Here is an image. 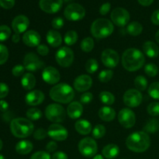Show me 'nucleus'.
I'll return each instance as SVG.
<instances>
[{
	"mask_svg": "<svg viewBox=\"0 0 159 159\" xmlns=\"http://www.w3.org/2000/svg\"><path fill=\"white\" fill-rule=\"evenodd\" d=\"M50 97L52 100L60 103H69L75 97L72 87L65 83L57 84L50 90Z\"/></svg>",
	"mask_w": 159,
	"mask_h": 159,
	"instance_id": "7ed1b4c3",
	"label": "nucleus"
},
{
	"mask_svg": "<svg viewBox=\"0 0 159 159\" xmlns=\"http://www.w3.org/2000/svg\"><path fill=\"white\" fill-rule=\"evenodd\" d=\"M155 40L159 43V30L155 34Z\"/></svg>",
	"mask_w": 159,
	"mask_h": 159,
	"instance_id": "e2e57ef3",
	"label": "nucleus"
},
{
	"mask_svg": "<svg viewBox=\"0 0 159 159\" xmlns=\"http://www.w3.org/2000/svg\"><path fill=\"white\" fill-rule=\"evenodd\" d=\"M11 35L10 28L6 25L0 26V42L8 40Z\"/></svg>",
	"mask_w": 159,
	"mask_h": 159,
	"instance_id": "79ce46f5",
	"label": "nucleus"
},
{
	"mask_svg": "<svg viewBox=\"0 0 159 159\" xmlns=\"http://www.w3.org/2000/svg\"><path fill=\"white\" fill-rule=\"evenodd\" d=\"M143 51L144 54L151 58L157 57L159 54V48L158 45L153 41H146L143 44Z\"/></svg>",
	"mask_w": 159,
	"mask_h": 159,
	"instance_id": "b1692460",
	"label": "nucleus"
},
{
	"mask_svg": "<svg viewBox=\"0 0 159 159\" xmlns=\"http://www.w3.org/2000/svg\"><path fill=\"white\" fill-rule=\"evenodd\" d=\"M127 31L130 35L136 37L139 36L143 31V26L138 22H132L130 24L127 25Z\"/></svg>",
	"mask_w": 159,
	"mask_h": 159,
	"instance_id": "c756f323",
	"label": "nucleus"
},
{
	"mask_svg": "<svg viewBox=\"0 0 159 159\" xmlns=\"http://www.w3.org/2000/svg\"><path fill=\"white\" fill-rule=\"evenodd\" d=\"M48 136L57 141H63L68 138V132L65 127L58 124H53L48 127Z\"/></svg>",
	"mask_w": 159,
	"mask_h": 159,
	"instance_id": "2eb2a0df",
	"label": "nucleus"
},
{
	"mask_svg": "<svg viewBox=\"0 0 159 159\" xmlns=\"http://www.w3.org/2000/svg\"><path fill=\"white\" fill-rule=\"evenodd\" d=\"M30 159H51V157L48 152L40 151L33 154Z\"/></svg>",
	"mask_w": 159,
	"mask_h": 159,
	"instance_id": "49530a36",
	"label": "nucleus"
},
{
	"mask_svg": "<svg viewBox=\"0 0 159 159\" xmlns=\"http://www.w3.org/2000/svg\"><path fill=\"white\" fill-rule=\"evenodd\" d=\"M120 153V148L116 144H110L102 148V155L107 159H113L118 156Z\"/></svg>",
	"mask_w": 159,
	"mask_h": 159,
	"instance_id": "a878e982",
	"label": "nucleus"
},
{
	"mask_svg": "<svg viewBox=\"0 0 159 159\" xmlns=\"http://www.w3.org/2000/svg\"><path fill=\"white\" fill-rule=\"evenodd\" d=\"M118 120L124 128H131L136 123V116L133 110L124 108L118 113Z\"/></svg>",
	"mask_w": 159,
	"mask_h": 159,
	"instance_id": "ddd939ff",
	"label": "nucleus"
},
{
	"mask_svg": "<svg viewBox=\"0 0 159 159\" xmlns=\"http://www.w3.org/2000/svg\"><path fill=\"white\" fill-rule=\"evenodd\" d=\"M15 5V0H0V6L3 9H12Z\"/></svg>",
	"mask_w": 159,
	"mask_h": 159,
	"instance_id": "3c124183",
	"label": "nucleus"
},
{
	"mask_svg": "<svg viewBox=\"0 0 159 159\" xmlns=\"http://www.w3.org/2000/svg\"><path fill=\"white\" fill-rule=\"evenodd\" d=\"M64 15L70 21H79L85 17V9L78 3H71L65 8Z\"/></svg>",
	"mask_w": 159,
	"mask_h": 159,
	"instance_id": "1a4fd4ad",
	"label": "nucleus"
},
{
	"mask_svg": "<svg viewBox=\"0 0 159 159\" xmlns=\"http://www.w3.org/2000/svg\"><path fill=\"white\" fill-rule=\"evenodd\" d=\"M57 148V144L55 141H50L49 143H48L46 146L47 152L49 153V152H54Z\"/></svg>",
	"mask_w": 159,
	"mask_h": 159,
	"instance_id": "6e6d98bb",
	"label": "nucleus"
},
{
	"mask_svg": "<svg viewBox=\"0 0 159 159\" xmlns=\"http://www.w3.org/2000/svg\"><path fill=\"white\" fill-rule=\"evenodd\" d=\"M113 75V71L112 70H102L99 74V80L101 82H108L112 79Z\"/></svg>",
	"mask_w": 159,
	"mask_h": 159,
	"instance_id": "a19ab883",
	"label": "nucleus"
},
{
	"mask_svg": "<svg viewBox=\"0 0 159 159\" xmlns=\"http://www.w3.org/2000/svg\"><path fill=\"white\" fill-rule=\"evenodd\" d=\"M99 99L105 105H112L115 102V97L111 93L107 91L101 92L99 94Z\"/></svg>",
	"mask_w": 159,
	"mask_h": 159,
	"instance_id": "2f4dec72",
	"label": "nucleus"
},
{
	"mask_svg": "<svg viewBox=\"0 0 159 159\" xmlns=\"http://www.w3.org/2000/svg\"><path fill=\"white\" fill-rule=\"evenodd\" d=\"M147 111L152 116H159V102H154L149 104L147 108Z\"/></svg>",
	"mask_w": 159,
	"mask_h": 159,
	"instance_id": "37998d69",
	"label": "nucleus"
},
{
	"mask_svg": "<svg viewBox=\"0 0 159 159\" xmlns=\"http://www.w3.org/2000/svg\"><path fill=\"white\" fill-rule=\"evenodd\" d=\"M99 117L105 122H110L113 120L116 117V112L110 107H103L99 110Z\"/></svg>",
	"mask_w": 159,
	"mask_h": 159,
	"instance_id": "393cba45",
	"label": "nucleus"
},
{
	"mask_svg": "<svg viewBox=\"0 0 159 159\" xmlns=\"http://www.w3.org/2000/svg\"><path fill=\"white\" fill-rule=\"evenodd\" d=\"M101 60L106 67L109 68H114L119 64L120 57L116 51L108 48L102 51Z\"/></svg>",
	"mask_w": 159,
	"mask_h": 159,
	"instance_id": "4468645a",
	"label": "nucleus"
},
{
	"mask_svg": "<svg viewBox=\"0 0 159 159\" xmlns=\"http://www.w3.org/2000/svg\"><path fill=\"white\" fill-rule=\"evenodd\" d=\"M57 63L63 68H68L72 65L74 61V52L68 47H62L55 54Z\"/></svg>",
	"mask_w": 159,
	"mask_h": 159,
	"instance_id": "6e6552de",
	"label": "nucleus"
},
{
	"mask_svg": "<svg viewBox=\"0 0 159 159\" xmlns=\"http://www.w3.org/2000/svg\"><path fill=\"white\" fill-rule=\"evenodd\" d=\"M9 58V51L5 45L0 43V65L7 61Z\"/></svg>",
	"mask_w": 159,
	"mask_h": 159,
	"instance_id": "c03bdc74",
	"label": "nucleus"
},
{
	"mask_svg": "<svg viewBox=\"0 0 159 159\" xmlns=\"http://www.w3.org/2000/svg\"><path fill=\"white\" fill-rule=\"evenodd\" d=\"M144 72L149 77H155L158 74V68L155 64H148L144 67Z\"/></svg>",
	"mask_w": 159,
	"mask_h": 159,
	"instance_id": "ea45409f",
	"label": "nucleus"
},
{
	"mask_svg": "<svg viewBox=\"0 0 159 159\" xmlns=\"http://www.w3.org/2000/svg\"><path fill=\"white\" fill-rule=\"evenodd\" d=\"M138 2L143 6H149L153 3L154 0H138Z\"/></svg>",
	"mask_w": 159,
	"mask_h": 159,
	"instance_id": "052dcab7",
	"label": "nucleus"
},
{
	"mask_svg": "<svg viewBox=\"0 0 159 159\" xmlns=\"http://www.w3.org/2000/svg\"><path fill=\"white\" fill-rule=\"evenodd\" d=\"M9 89L8 85L6 83L0 82V99L6 97L7 95L9 94Z\"/></svg>",
	"mask_w": 159,
	"mask_h": 159,
	"instance_id": "8fccbe9b",
	"label": "nucleus"
},
{
	"mask_svg": "<svg viewBox=\"0 0 159 159\" xmlns=\"http://www.w3.org/2000/svg\"><path fill=\"white\" fill-rule=\"evenodd\" d=\"M152 22L153 24L159 26V9L155 11L152 15Z\"/></svg>",
	"mask_w": 159,
	"mask_h": 159,
	"instance_id": "13d9d810",
	"label": "nucleus"
},
{
	"mask_svg": "<svg viewBox=\"0 0 159 159\" xmlns=\"http://www.w3.org/2000/svg\"><path fill=\"white\" fill-rule=\"evenodd\" d=\"M0 159H5V158H4V157L2 156V155H0Z\"/></svg>",
	"mask_w": 159,
	"mask_h": 159,
	"instance_id": "338daca9",
	"label": "nucleus"
},
{
	"mask_svg": "<svg viewBox=\"0 0 159 159\" xmlns=\"http://www.w3.org/2000/svg\"><path fill=\"white\" fill-rule=\"evenodd\" d=\"M2 146H3L2 141V140L0 139V151H1L2 148Z\"/></svg>",
	"mask_w": 159,
	"mask_h": 159,
	"instance_id": "69168bd1",
	"label": "nucleus"
},
{
	"mask_svg": "<svg viewBox=\"0 0 159 159\" xmlns=\"http://www.w3.org/2000/svg\"><path fill=\"white\" fill-rule=\"evenodd\" d=\"M111 20L117 26H124L128 24L130 21V16L128 11L124 8H116L111 12Z\"/></svg>",
	"mask_w": 159,
	"mask_h": 159,
	"instance_id": "f8f14e48",
	"label": "nucleus"
},
{
	"mask_svg": "<svg viewBox=\"0 0 159 159\" xmlns=\"http://www.w3.org/2000/svg\"><path fill=\"white\" fill-rule=\"evenodd\" d=\"M51 158L52 159H68V155L63 152H54V153L53 154Z\"/></svg>",
	"mask_w": 159,
	"mask_h": 159,
	"instance_id": "4d7b16f0",
	"label": "nucleus"
},
{
	"mask_svg": "<svg viewBox=\"0 0 159 159\" xmlns=\"http://www.w3.org/2000/svg\"><path fill=\"white\" fill-rule=\"evenodd\" d=\"M40 41H41L40 35L38 32L34 30L26 31L23 36V42L28 47L34 48V47L39 46L40 44Z\"/></svg>",
	"mask_w": 159,
	"mask_h": 159,
	"instance_id": "aec40b11",
	"label": "nucleus"
},
{
	"mask_svg": "<svg viewBox=\"0 0 159 159\" xmlns=\"http://www.w3.org/2000/svg\"><path fill=\"white\" fill-rule=\"evenodd\" d=\"M8 109H9V103L3 99L0 100V111L6 112L7 111Z\"/></svg>",
	"mask_w": 159,
	"mask_h": 159,
	"instance_id": "bf43d9fd",
	"label": "nucleus"
},
{
	"mask_svg": "<svg viewBox=\"0 0 159 159\" xmlns=\"http://www.w3.org/2000/svg\"><path fill=\"white\" fill-rule=\"evenodd\" d=\"M44 94L40 90H34L26 94L25 101L27 105L35 107L41 104L44 100Z\"/></svg>",
	"mask_w": 159,
	"mask_h": 159,
	"instance_id": "412c9836",
	"label": "nucleus"
},
{
	"mask_svg": "<svg viewBox=\"0 0 159 159\" xmlns=\"http://www.w3.org/2000/svg\"><path fill=\"white\" fill-rule=\"evenodd\" d=\"M94 48V40L92 37H85L81 42V49L84 52H90Z\"/></svg>",
	"mask_w": 159,
	"mask_h": 159,
	"instance_id": "473e14b6",
	"label": "nucleus"
},
{
	"mask_svg": "<svg viewBox=\"0 0 159 159\" xmlns=\"http://www.w3.org/2000/svg\"><path fill=\"white\" fill-rule=\"evenodd\" d=\"M122 65L129 71H135L142 68L145 62L144 54L137 48H128L123 53Z\"/></svg>",
	"mask_w": 159,
	"mask_h": 159,
	"instance_id": "f257e3e1",
	"label": "nucleus"
},
{
	"mask_svg": "<svg viewBox=\"0 0 159 159\" xmlns=\"http://www.w3.org/2000/svg\"><path fill=\"white\" fill-rule=\"evenodd\" d=\"M79 151L84 157L93 158L98 152V145L93 138H85L79 143Z\"/></svg>",
	"mask_w": 159,
	"mask_h": 159,
	"instance_id": "0eeeda50",
	"label": "nucleus"
},
{
	"mask_svg": "<svg viewBox=\"0 0 159 159\" xmlns=\"http://www.w3.org/2000/svg\"><path fill=\"white\" fill-rule=\"evenodd\" d=\"M30 25V20L26 16L19 15L13 19L12 22V27L15 34H20L27 30Z\"/></svg>",
	"mask_w": 159,
	"mask_h": 159,
	"instance_id": "a211bd4d",
	"label": "nucleus"
},
{
	"mask_svg": "<svg viewBox=\"0 0 159 159\" xmlns=\"http://www.w3.org/2000/svg\"><path fill=\"white\" fill-rule=\"evenodd\" d=\"M73 85L78 92H86L93 85V79L88 75H82L75 79Z\"/></svg>",
	"mask_w": 159,
	"mask_h": 159,
	"instance_id": "6ab92c4d",
	"label": "nucleus"
},
{
	"mask_svg": "<svg viewBox=\"0 0 159 159\" xmlns=\"http://www.w3.org/2000/svg\"><path fill=\"white\" fill-rule=\"evenodd\" d=\"M93 159H104L103 158V156L102 155H96V156H94V158Z\"/></svg>",
	"mask_w": 159,
	"mask_h": 159,
	"instance_id": "0e129e2a",
	"label": "nucleus"
},
{
	"mask_svg": "<svg viewBox=\"0 0 159 159\" xmlns=\"http://www.w3.org/2000/svg\"><path fill=\"white\" fill-rule=\"evenodd\" d=\"M106 127L102 124H97L93 130V136L96 139H99L105 136Z\"/></svg>",
	"mask_w": 159,
	"mask_h": 159,
	"instance_id": "4c0bfd02",
	"label": "nucleus"
},
{
	"mask_svg": "<svg viewBox=\"0 0 159 159\" xmlns=\"http://www.w3.org/2000/svg\"><path fill=\"white\" fill-rule=\"evenodd\" d=\"M64 20L61 18V17H56L51 22V24H52V26L56 30L61 29L64 26Z\"/></svg>",
	"mask_w": 159,
	"mask_h": 159,
	"instance_id": "09e8293b",
	"label": "nucleus"
},
{
	"mask_svg": "<svg viewBox=\"0 0 159 159\" xmlns=\"http://www.w3.org/2000/svg\"><path fill=\"white\" fill-rule=\"evenodd\" d=\"M48 43L53 48H57L61 46L62 43V37L59 32L54 30H51L48 32L46 36Z\"/></svg>",
	"mask_w": 159,
	"mask_h": 159,
	"instance_id": "5701e85b",
	"label": "nucleus"
},
{
	"mask_svg": "<svg viewBox=\"0 0 159 159\" xmlns=\"http://www.w3.org/2000/svg\"><path fill=\"white\" fill-rule=\"evenodd\" d=\"M98 68H99V64L96 59L91 58L87 61L85 64V70L89 74H93L97 71Z\"/></svg>",
	"mask_w": 159,
	"mask_h": 159,
	"instance_id": "e433bc0d",
	"label": "nucleus"
},
{
	"mask_svg": "<svg viewBox=\"0 0 159 159\" xmlns=\"http://www.w3.org/2000/svg\"><path fill=\"white\" fill-rule=\"evenodd\" d=\"M10 130L16 138H25L32 134L34 130V125L29 119L16 118L11 121Z\"/></svg>",
	"mask_w": 159,
	"mask_h": 159,
	"instance_id": "20e7f679",
	"label": "nucleus"
},
{
	"mask_svg": "<svg viewBox=\"0 0 159 159\" xmlns=\"http://www.w3.org/2000/svg\"><path fill=\"white\" fill-rule=\"evenodd\" d=\"M20 34H14L13 36H12V42H13V43H18V42L20 41Z\"/></svg>",
	"mask_w": 159,
	"mask_h": 159,
	"instance_id": "680f3d73",
	"label": "nucleus"
},
{
	"mask_svg": "<svg viewBox=\"0 0 159 159\" xmlns=\"http://www.w3.org/2000/svg\"><path fill=\"white\" fill-rule=\"evenodd\" d=\"M64 40H65V43H66L68 46L74 45L78 40V34L75 30L68 31V32L65 34Z\"/></svg>",
	"mask_w": 159,
	"mask_h": 159,
	"instance_id": "72a5a7b5",
	"label": "nucleus"
},
{
	"mask_svg": "<svg viewBox=\"0 0 159 159\" xmlns=\"http://www.w3.org/2000/svg\"><path fill=\"white\" fill-rule=\"evenodd\" d=\"M93 99V95L91 93H85L81 96L80 101L82 103L87 104L89 103Z\"/></svg>",
	"mask_w": 159,
	"mask_h": 159,
	"instance_id": "603ef678",
	"label": "nucleus"
},
{
	"mask_svg": "<svg viewBox=\"0 0 159 159\" xmlns=\"http://www.w3.org/2000/svg\"><path fill=\"white\" fill-rule=\"evenodd\" d=\"M39 6L40 9L47 13H56L61 9L63 0H40Z\"/></svg>",
	"mask_w": 159,
	"mask_h": 159,
	"instance_id": "dca6fc26",
	"label": "nucleus"
},
{
	"mask_svg": "<svg viewBox=\"0 0 159 159\" xmlns=\"http://www.w3.org/2000/svg\"><path fill=\"white\" fill-rule=\"evenodd\" d=\"M76 131L82 135H88L92 131V125L89 121L86 120H78L75 124Z\"/></svg>",
	"mask_w": 159,
	"mask_h": 159,
	"instance_id": "bb28decb",
	"label": "nucleus"
},
{
	"mask_svg": "<svg viewBox=\"0 0 159 159\" xmlns=\"http://www.w3.org/2000/svg\"><path fill=\"white\" fill-rule=\"evenodd\" d=\"M110 7H111V5L110 2H106L104 4H102L101 6L100 9H99V13L102 16H105L110 12Z\"/></svg>",
	"mask_w": 159,
	"mask_h": 159,
	"instance_id": "5fc2aeb1",
	"label": "nucleus"
},
{
	"mask_svg": "<svg viewBox=\"0 0 159 159\" xmlns=\"http://www.w3.org/2000/svg\"><path fill=\"white\" fill-rule=\"evenodd\" d=\"M148 94L155 99H159V82H155L148 88Z\"/></svg>",
	"mask_w": 159,
	"mask_h": 159,
	"instance_id": "58836bf2",
	"label": "nucleus"
},
{
	"mask_svg": "<svg viewBox=\"0 0 159 159\" xmlns=\"http://www.w3.org/2000/svg\"><path fill=\"white\" fill-rule=\"evenodd\" d=\"M25 68L23 65H17L16 66L13 67L12 70V73L14 76L16 77H20V76L23 75L24 74Z\"/></svg>",
	"mask_w": 159,
	"mask_h": 159,
	"instance_id": "de8ad7c7",
	"label": "nucleus"
},
{
	"mask_svg": "<svg viewBox=\"0 0 159 159\" xmlns=\"http://www.w3.org/2000/svg\"><path fill=\"white\" fill-rule=\"evenodd\" d=\"M42 79L49 85H55L60 81L61 75L58 70L52 66L45 68L42 72Z\"/></svg>",
	"mask_w": 159,
	"mask_h": 159,
	"instance_id": "f3484780",
	"label": "nucleus"
},
{
	"mask_svg": "<svg viewBox=\"0 0 159 159\" xmlns=\"http://www.w3.org/2000/svg\"><path fill=\"white\" fill-rule=\"evenodd\" d=\"M114 30L113 23L107 19L99 18L95 20L91 25L90 31L92 35L97 39L107 38Z\"/></svg>",
	"mask_w": 159,
	"mask_h": 159,
	"instance_id": "39448f33",
	"label": "nucleus"
},
{
	"mask_svg": "<svg viewBox=\"0 0 159 159\" xmlns=\"http://www.w3.org/2000/svg\"><path fill=\"white\" fill-rule=\"evenodd\" d=\"M126 145L129 150L137 153L144 152L151 145V138L148 133L138 131L129 135L126 140Z\"/></svg>",
	"mask_w": 159,
	"mask_h": 159,
	"instance_id": "f03ea898",
	"label": "nucleus"
},
{
	"mask_svg": "<svg viewBox=\"0 0 159 159\" xmlns=\"http://www.w3.org/2000/svg\"><path fill=\"white\" fill-rule=\"evenodd\" d=\"M48 131L43 128H39L34 133V138L36 140H43L48 137Z\"/></svg>",
	"mask_w": 159,
	"mask_h": 159,
	"instance_id": "a18cd8bd",
	"label": "nucleus"
},
{
	"mask_svg": "<svg viewBox=\"0 0 159 159\" xmlns=\"http://www.w3.org/2000/svg\"><path fill=\"white\" fill-rule=\"evenodd\" d=\"M33 145L32 143L29 141H20L16 145V152L18 154L22 155H27V154L30 153L33 150Z\"/></svg>",
	"mask_w": 159,
	"mask_h": 159,
	"instance_id": "cd10ccee",
	"label": "nucleus"
},
{
	"mask_svg": "<svg viewBox=\"0 0 159 159\" xmlns=\"http://www.w3.org/2000/svg\"><path fill=\"white\" fill-rule=\"evenodd\" d=\"M159 130V120H158L153 118L151 119L147 122L145 126L144 127V130L146 133L154 134L158 131Z\"/></svg>",
	"mask_w": 159,
	"mask_h": 159,
	"instance_id": "7c9ffc66",
	"label": "nucleus"
},
{
	"mask_svg": "<svg viewBox=\"0 0 159 159\" xmlns=\"http://www.w3.org/2000/svg\"><path fill=\"white\" fill-rule=\"evenodd\" d=\"M134 85L138 91H144L148 87V81L145 77L138 75L134 79Z\"/></svg>",
	"mask_w": 159,
	"mask_h": 159,
	"instance_id": "f704fd0d",
	"label": "nucleus"
},
{
	"mask_svg": "<svg viewBox=\"0 0 159 159\" xmlns=\"http://www.w3.org/2000/svg\"><path fill=\"white\" fill-rule=\"evenodd\" d=\"M45 116L51 122L57 124L65 120L66 111L61 105L52 103L48 105L45 109Z\"/></svg>",
	"mask_w": 159,
	"mask_h": 159,
	"instance_id": "423d86ee",
	"label": "nucleus"
},
{
	"mask_svg": "<svg viewBox=\"0 0 159 159\" xmlns=\"http://www.w3.org/2000/svg\"><path fill=\"white\" fill-rule=\"evenodd\" d=\"M36 78L31 73H26L23 75L21 79V85L26 90H31L36 85Z\"/></svg>",
	"mask_w": 159,
	"mask_h": 159,
	"instance_id": "c85d7f7f",
	"label": "nucleus"
},
{
	"mask_svg": "<svg viewBox=\"0 0 159 159\" xmlns=\"http://www.w3.org/2000/svg\"><path fill=\"white\" fill-rule=\"evenodd\" d=\"M26 116L30 120H38L41 118L42 112L37 108H30L26 112Z\"/></svg>",
	"mask_w": 159,
	"mask_h": 159,
	"instance_id": "c9c22d12",
	"label": "nucleus"
},
{
	"mask_svg": "<svg viewBox=\"0 0 159 159\" xmlns=\"http://www.w3.org/2000/svg\"><path fill=\"white\" fill-rule=\"evenodd\" d=\"M142 99L143 96L141 93L136 89H131L127 90L124 93V97H123L124 104L130 108L138 107V106L141 105Z\"/></svg>",
	"mask_w": 159,
	"mask_h": 159,
	"instance_id": "9d476101",
	"label": "nucleus"
},
{
	"mask_svg": "<svg viewBox=\"0 0 159 159\" xmlns=\"http://www.w3.org/2000/svg\"><path fill=\"white\" fill-rule=\"evenodd\" d=\"M37 53L41 56H47L49 53V48L45 44H40L37 46Z\"/></svg>",
	"mask_w": 159,
	"mask_h": 159,
	"instance_id": "864d4df0",
	"label": "nucleus"
},
{
	"mask_svg": "<svg viewBox=\"0 0 159 159\" xmlns=\"http://www.w3.org/2000/svg\"><path fill=\"white\" fill-rule=\"evenodd\" d=\"M83 113V107L82 103L77 101L70 102L67 108V113L71 119H79Z\"/></svg>",
	"mask_w": 159,
	"mask_h": 159,
	"instance_id": "4be33fe9",
	"label": "nucleus"
},
{
	"mask_svg": "<svg viewBox=\"0 0 159 159\" xmlns=\"http://www.w3.org/2000/svg\"><path fill=\"white\" fill-rule=\"evenodd\" d=\"M23 66L25 69L30 71H36L44 66L43 61L34 53H28L23 59Z\"/></svg>",
	"mask_w": 159,
	"mask_h": 159,
	"instance_id": "9b49d317",
	"label": "nucleus"
}]
</instances>
